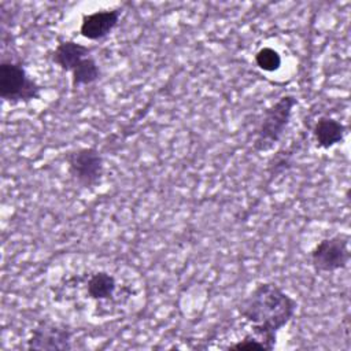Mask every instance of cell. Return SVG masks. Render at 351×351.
<instances>
[{
  "instance_id": "cell-1",
  "label": "cell",
  "mask_w": 351,
  "mask_h": 351,
  "mask_svg": "<svg viewBox=\"0 0 351 351\" xmlns=\"http://www.w3.org/2000/svg\"><path fill=\"white\" fill-rule=\"evenodd\" d=\"M44 300L70 325H106L137 315L147 304L144 276L129 262L88 252H69L47 267Z\"/></svg>"
},
{
  "instance_id": "cell-2",
  "label": "cell",
  "mask_w": 351,
  "mask_h": 351,
  "mask_svg": "<svg viewBox=\"0 0 351 351\" xmlns=\"http://www.w3.org/2000/svg\"><path fill=\"white\" fill-rule=\"evenodd\" d=\"M298 302L276 282L256 284L239 303L237 319L277 343L278 332L295 317Z\"/></svg>"
},
{
  "instance_id": "cell-3",
  "label": "cell",
  "mask_w": 351,
  "mask_h": 351,
  "mask_svg": "<svg viewBox=\"0 0 351 351\" xmlns=\"http://www.w3.org/2000/svg\"><path fill=\"white\" fill-rule=\"evenodd\" d=\"M296 104V96L287 93L280 96L263 111L252 141L254 151L267 152L274 148L284 136Z\"/></svg>"
},
{
  "instance_id": "cell-4",
  "label": "cell",
  "mask_w": 351,
  "mask_h": 351,
  "mask_svg": "<svg viewBox=\"0 0 351 351\" xmlns=\"http://www.w3.org/2000/svg\"><path fill=\"white\" fill-rule=\"evenodd\" d=\"M43 86L27 73L21 60L1 59L0 99L10 106L26 104L41 97Z\"/></svg>"
},
{
  "instance_id": "cell-5",
  "label": "cell",
  "mask_w": 351,
  "mask_h": 351,
  "mask_svg": "<svg viewBox=\"0 0 351 351\" xmlns=\"http://www.w3.org/2000/svg\"><path fill=\"white\" fill-rule=\"evenodd\" d=\"M66 170L74 184L84 189L96 188L104 174V160L95 147H78L64 155Z\"/></svg>"
},
{
  "instance_id": "cell-6",
  "label": "cell",
  "mask_w": 351,
  "mask_h": 351,
  "mask_svg": "<svg viewBox=\"0 0 351 351\" xmlns=\"http://www.w3.org/2000/svg\"><path fill=\"white\" fill-rule=\"evenodd\" d=\"M308 259L315 273H335L346 269L351 259L350 236L340 232L321 239L311 248Z\"/></svg>"
},
{
  "instance_id": "cell-7",
  "label": "cell",
  "mask_w": 351,
  "mask_h": 351,
  "mask_svg": "<svg viewBox=\"0 0 351 351\" xmlns=\"http://www.w3.org/2000/svg\"><path fill=\"white\" fill-rule=\"evenodd\" d=\"M70 324L53 318L38 322L29 333L25 347L27 350H71L73 333L69 329Z\"/></svg>"
},
{
  "instance_id": "cell-8",
  "label": "cell",
  "mask_w": 351,
  "mask_h": 351,
  "mask_svg": "<svg viewBox=\"0 0 351 351\" xmlns=\"http://www.w3.org/2000/svg\"><path fill=\"white\" fill-rule=\"evenodd\" d=\"M121 15V8L99 10L85 14L80 23V34L89 41L103 40L115 30Z\"/></svg>"
},
{
  "instance_id": "cell-9",
  "label": "cell",
  "mask_w": 351,
  "mask_h": 351,
  "mask_svg": "<svg viewBox=\"0 0 351 351\" xmlns=\"http://www.w3.org/2000/svg\"><path fill=\"white\" fill-rule=\"evenodd\" d=\"M346 133H347L346 125L330 115L319 117L314 122V126L311 130L313 141L315 143V147L319 149H330L335 145L343 143Z\"/></svg>"
},
{
  "instance_id": "cell-10",
  "label": "cell",
  "mask_w": 351,
  "mask_h": 351,
  "mask_svg": "<svg viewBox=\"0 0 351 351\" xmlns=\"http://www.w3.org/2000/svg\"><path fill=\"white\" fill-rule=\"evenodd\" d=\"M92 55V49L74 40L60 41L51 53V60L64 73H71L85 58Z\"/></svg>"
},
{
  "instance_id": "cell-11",
  "label": "cell",
  "mask_w": 351,
  "mask_h": 351,
  "mask_svg": "<svg viewBox=\"0 0 351 351\" xmlns=\"http://www.w3.org/2000/svg\"><path fill=\"white\" fill-rule=\"evenodd\" d=\"M100 78V67L96 59L90 55L85 58L71 73L70 81L73 88H81L96 82Z\"/></svg>"
},
{
  "instance_id": "cell-12",
  "label": "cell",
  "mask_w": 351,
  "mask_h": 351,
  "mask_svg": "<svg viewBox=\"0 0 351 351\" xmlns=\"http://www.w3.org/2000/svg\"><path fill=\"white\" fill-rule=\"evenodd\" d=\"M255 63L261 70L271 73L280 69L281 56L274 48L263 47L255 53Z\"/></svg>"
}]
</instances>
